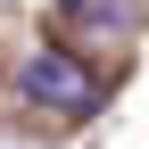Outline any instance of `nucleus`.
Here are the masks:
<instances>
[{
    "mask_svg": "<svg viewBox=\"0 0 149 149\" xmlns=\"http://www.w3.org/2000/svg\"><path fill=\"white\" fill-rule=\"evenodd\" d=\"M17 91H25L33 108H58V116H91V108H100V74L74 58V50H33L25 74H17Z\"/></svg>",
    "mask_w": 149,
    "mask_h": 149,
    "instance_id": "nucleus-1",
    "label": "nucleus"
}]
</instances>
